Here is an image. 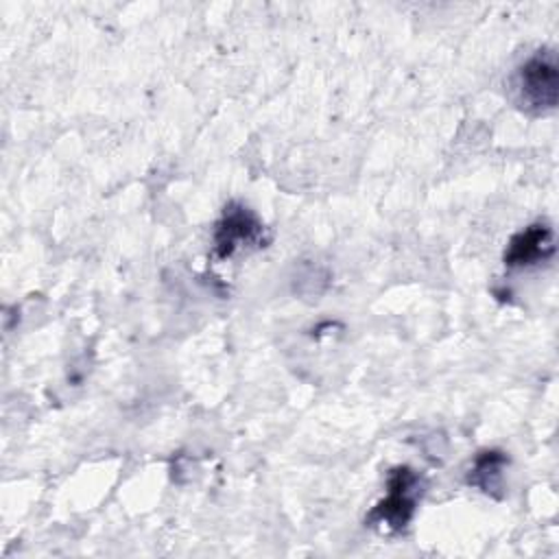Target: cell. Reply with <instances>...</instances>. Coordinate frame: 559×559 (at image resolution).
<instances>
[{"instance_id":"cell-1","label":"cell","mask_w":559,"mask_h":559,"mask_svg":"<svg viewBox=\"0 0 559 559\" xmlns=\"http://www.w3.org/2000/svg\"><path fill=\"white\" fill-rule=\"evenodd\" d=\"M419 493V474L408 465L393 467L386 476V496L371 507L365 522L382 533H400L413 520Z\"/></svg>"},{"instance_id":"cell-2","label":"cell","mask_w":559,"mask_h":559,"mask_svg":"<svg viewBox=\"0 0 559 559\" xmlns=\"http://www.w3.org/2000/svg\"><path fill=\"white\" fill-rule=\"evenodd\" d=\"M520 103L531 111H550L559 100V66L548 48L533 52L515 72Z\"/></svg>"},{"instance_id":"cell-3","label":"cell","mask_w":559,"mask_h":559,"mask_svg":"<svg viewBox=\"0 0 559 559\" xmlns=\"http://www.w3.org/2000/svg\"><path fill=\"white\" fill-rule=\"evenodd\" d=\"M269 242L266 227L253 210L231 201L225 205L221 218L212 231V255L216 260H227L240 249L264 247Z\"/></svg>"},{"instance_id":"cell-4","label":"cell","mask_w":559,"mask_h":559,"mask_svg":"<svg viewBox=\"0 0 559 559\" xmlns=\"http://www.w3.org/2000/svg\"><path fill=\"white\" fill-rule=\"evenodd\" d=\"M555 253V231L548 223H533L511 236L504 249L507 269H528L550 260Z\"/></svg>"},{"instance_id":"cell-5","label":"cell","mask_w":559,"mask_h":559,"mask_svg":"<svg viewBox=\"0 0 559 559\" xmlns=\"http://www.w3.org/2000/svg\"><path fill=\"white\" fill-rule=\"evenodd\" d=\"M507 465L509 456L502 450H483L474 456L465 480L491 498H502Z\"/></svg>"}]
</instances>
